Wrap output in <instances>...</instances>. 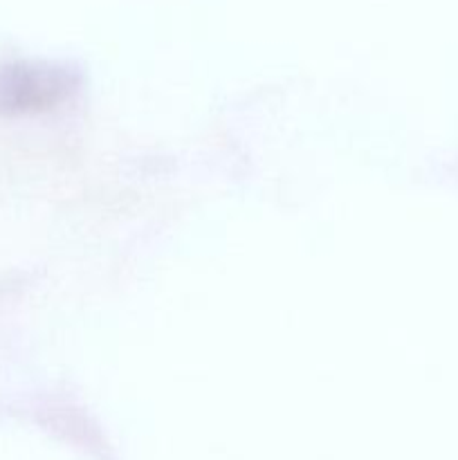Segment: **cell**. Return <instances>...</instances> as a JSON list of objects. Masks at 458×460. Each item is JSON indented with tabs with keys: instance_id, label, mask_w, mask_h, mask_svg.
Returning <instances> with one entry per match:
<instances>
[{
	"instance_id": "1",
	"label": "cell",
	"mask_w": 458,
	"mask_h": 460,
	"mask_svg": "<svg viewBox=\"0 0 458 460\" xmlns=\"http://www.w3.org/2000/svg\"><path fill=\"white\" fill-rule=\"evenodd\" d=\"M66 93V81L49 72L31 67H3L0 70V112L31 111L49 106Z\"/></svg>"
}]
</instances>
